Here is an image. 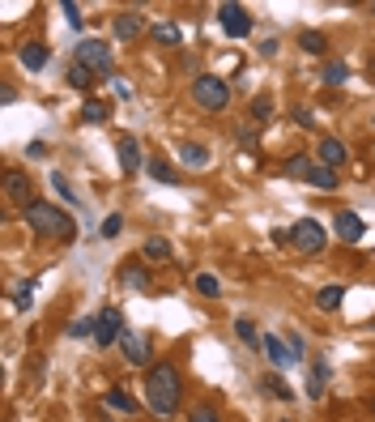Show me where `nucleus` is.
<instances>
[{"mask_svg":"<svg viewBox=\"0 0 375 422\" xmlns=\"http://www.w3.org/2000/svg\"><path fill=\"white\" fill-rule=\"evenodd\" d=\"M179 401H184V376L175 363H154L145 371V406L154 410V418L171 422L179 414Z\"/></svg>","mask_w":375,"mask_h":422,"instance_id":"f257e3e1","label":"nucleus"},{"mask_svg":"<svg viewBox=\"0 0 375 422\" xmlns=\"http://www.w3.org/2000/svg\"><path fill=\"white\" fill-rule=\"evenodd\" d=\"M21 222L30 226V235H43V239H73L77 235V222L64 213V209H56V205H47V201H34V205H26L21 209Z\"/></svg>","mask_w":375,"mask_h":422,"instance_id":"f03ea898","label":"nucleus"},{"mask_svg":"<svg viewBox=\"0 0 375 422\" xmlns=\"http://www.w3.org/2000/svg\"><path fill=\"white\" fill-rule=\"evenodd\" d=\"M192 98H196L201 111H226L231 107V85L222 77H213V73H201L192 81Z\"/></svg>","mask_w":375,"mask_h":422,"instance_id":"7ed1b4c3","label":"nucleus"},{"mask_svg":"<svg viewBox=\"0 0 375 422\" xmlns=\"http://www.w3.org/2000/svg\"><path fill=\"white\" fill-rule=\"evenodd\" d=\"M73 60H81L94 77H111L115 73V56H111V47L102 38H81L77 51H73Z\"/></svg>","mask_w":375,"mask_h":422,"instance_id":"20e7f679","label":"nucleus"},{"mask_svg":"<svg viewBox=\"0 0 375 422\" xmlns=\"http://www.w3.org/2000/svg\"><path fill=\"white\" fill-rule=\"evenodd\" d=\"M290 243H295L303 256H320V252L329 248V235H324V226H320L316 218H299V222L290 226Z\"/></svg>","mask_w":375,"mask_h":422,"instance_id":"39448f33","label":"nucleus"},{"mask_svg":"<svg viewBox=\"0 0 375 422\" xmlns=\"http://www.w3.org/2000/svg\"><path fill=\"white\" fill-rule=\"evenodd\" d=\"M218 21H222V30L231 34V38H248L252 34V13L243 9V4H218Z\"/></svg>","mask_w":375,"mask_h":422,"instance_id":"423d86ee","label":"nucleus"},{"mask_svg":"<svg viewBox=\"0 0 375 422\" xmlns=\"http://www.w3.org/2000/svg\"><path fill=\"white\" fill-rule=\"evenodd\" d=\"M4 196L13 201V205H34V184H30V175L26 171H17V167H9L4 171Z\"/></svg>","mask_w":375,"mask_h":422,"instance_id":"0eeeda50","label":"nucleus"},{"mask_svg":"<svg viewBox=\"0 0 375 422\" xmlns=\"http://www.w3.org/2000/svg\"><path fill=\"white\" fill-rule=\"evenodd\" d=\"M120 337H124V316H120L115 307H107V312L98 316V325H94V346L107 350V346L120 342Z\"/></svg>","mask_w":375,"mask_h":422,"instance_id":"6e6552de","label":"nucleus"},{"mask_svg":"<svg viewBox=\"0 0 375 422\" xmlns=\"http://www.w3.org/2000/svg\"><path fill=\"white\" fill-rule=\"evenodd\" d=\"M111 30H115V38H120V43H132V38H141V34H145V17H141L137 9H120V13L111 17Z\"/></svg>","mask_w":375,"mask_h":422,"instance_id":"1a4fd4ad","label":"nucleus"},{"mask_svg":"<svg viewBox=\"0 0 375 422\" xmlns=\"http://www.w3.org/2000/svg\"><path fill=\"white\" fill-rule=\"evenodd\" d=\"M333 231H337V239H342V243H359V239L367 235V222H363L354 209H337V218H333Z\"/></svg>","mask_w":375,"mask_h":422,"instance_id":"9d476101","label":"nucleus"},{"mask_svg":"<svg viewBox=\"0 0 375 422\" xmlns=\"http://www.w3.org/2000/svg\"><path fill=\"white\" fill-rule=\"evenodd\" d=\"M260 346H265V354H269V363H273L278 371H290V367L299 363V359H295V350H290L278 333H265V337H260Z\"/></svg>","mask_w":375,"mask_h":422,"instance_id":"9b49d317","label":"nucleus"},{"mask_svg":"<svg viewBox=\"0 0 375 422\" xmlns=\"http://www.w3.org/2000/svg\"><path fill=\"white\" fill-rule=\"evenodd\" d=\"M329 380H333V367H329V359H312V367H307V397L312 401H320L324 393H329Z\"/></svg>","mask_w":375,"mask_h":422,"instance_id":"f8f14e48","label":"nucleus"},{"mask_svg":"<svg viewBox=\"0 0 375 422\" xmlns=\"http://www.w3.org/2000/svg\"><path fill=\"white\" fill-rule=\"evenodd\" d=\"M120 350H124V359H128L132 367H149V342H145L141 333L124 329V337H120Z\"/></svg>","mask_w":375,"mask_h":422,"instance_id":"ddd939ff","label":"nucleus"},{"mask_svg":"<svg viewBox=\"0 0 375 422\" xmlns=\"http://www.w3.org/2000/svg\"><path fill=\"white\" fill-rule=\"evenodd\" d=\"M316 158H320V167H329V171H337L350 154H346V141H337V137H320V145H316Z\"/></svg>","mask_w":375,"mask_h":422,"instance_id":"4468645a","label":"nucleus"},{"mask_svg":"<svg viewBox=\"0 0 375 422\" xmlns=\"http://www.w3.org/2000/svg\"><path fill=\"white\" fill-rule=\"evenodd\" d=\"M115 154H120V171L124 175H137L141 171V141L137 137H120L115 141Z\"/></svg>","mask_w":375,"mask_h":422,"instance_id":"2eb2a0df","label":"nucleus"},{"mask_svg":"<svg viewBox=\"0 0 375 422\" xmlns=\"http://www.w3.org/2000/svg\"><path fill=\"white\" fill-rule=\"evenodd\" d=\"M102 401H107V410H115V414H128V418H137V414H141V401H137V397H128L124 389H107V393H102Z\"/></svg>","mask_w":375,"mask_h":422,"instance_id":"dca6fc26","label":"nucleus"},{"mask_svg":"<svg viewBox=\"0 0 375 422\" xmlns=\"http://www.w3.org/2000/svg\"><path fill=\"white\" fill-rule=\"evenodd\" d=\"M17 60H21L26 73H43V68H47V43H26V47L17 51Z\"/></svg>","mask_w":375,"mask_h":422,"instance_id":"f3484780","label":"nucleus"},{"mask_svg":"<svg viewBox=\"0 0 375 422\" xmlns=\"http://www.w3.org/2000/svg\"><path fill=\"white\" fill-rule=\"evenodd\" d=\"M64 81H68L73 90H81V94H90L98 77H94V73H90V68H85L81 60H68V68H64Z\"/></svg>","mask_w":375,"mask_h":422,"instance_id":"a211bd4d","label":"nucleus"},{"mask_svg":"<svg viewBox=\"0 0 375 422\" xmlns=\"http://www.w3.org/2000/svg\"><path fill=\"white\" fill-rule=\"evenodd\" d=\"M179 162H184L188 171H205L213 158H209V149H205V145H196V141H184V145H179Z\"/></svg>","mask_w":375,"mask_h":422,"instance_id":"6ab92c4d","label":"nucleus"},{"mask_svg":"<svg viewBox=\"0 0 375 422\" xmlns=\"http://www.w3.org/2000/svg\"><path fill=\"white\" fill-rule=\"evenodd\" d=\"M260 393H265V397H273V401H295V397H299V393H295L278 371H273V376H269V371L260 376Z\"/></svg>","mask_w":375,"mask_h":422,"instance_id":"aec40b11","label":"nucleus"},{"mask_svg":"<svg viewBox=\"0 0 375 422\" xmlns=\"http://www.w3.org/2000/svg\"><path fill=\"white\" fill-rule=\"evenodd\" d=\"M120 278H124V286H128V290H137V295H149V286H154V282H149V269H145V265H132V260L124 265V273H120Z\"/></svg>","mask_w":375,"mask_h":422,"instance_id":"412c9836","label":"nucleus"},{"mask_svg":"<svg viewBox=\"0 0 375 422\" xmlns=\"http://www.w3.org/2000/svg\"><path fill=\"white\" fill-rule=\"evenodd\" d=\"M342 303H346V286H342V282H333V286H320V290H316V307H320V312H337Z\"/></svg>","mask_w":375,"mask_h":422,"instance_id":"4be33fe9","label":"nucleus"},{"mask_svg":"<svg viewBox=\"0 0 375 422\" xmlns=\"http://www.w3.org/2000/svg\"><path fill=\"white\" fill-rule=\"evenodd\" d=\"M299 51H307V56H329V38L320 34V30H299Z\"/></svg>","mask_w":375,"mask_h":422,"instance_id":"5701e85b","label":"nucleus"},{"mask_svg":"<svg viewBox=\"0 0 375 422\" xmlns=\"http://www.w3.org/2000/svg\"><path fill=\"white\" fill-rule=\"evenodd\" d=\"M141 256H145L149 265H162V260H171V243H167L162 235H149L145 248H141Z\"/></svg>","mask_w":375,"mask_h":422,"instance_id":"b1692460","label":"nucleus"},{"mask_svg":"<svg viewBox=\"0 0 375 422\" xmlns=\"http://www.w3.org/2000/svg\"><path fill=\"white\" fill-rule=\"evenodd\" d=\"M346 77H350V64L346 60H324V68H320V81L324 85H346Z\"/></svg>","mask_w":375,"mask_h":422,"instance_id":"393cba45","label":"nucleus"},{"mask_svg":"<svg viewBox=\"0 0 375 422\" xmlns=\"http://www.w3.org/2000/svg\"><path fill=\"white\" fill-rule=\"evenodd\" d=\"M107 115H111V107L102 98H85L81 102V124H107Z\"/></svg>","mask_w":375,"mask_h":422,"instance_id":"a878e982","label":"nucleus"},{"mask_svg":"<svg viewBox=\"0 0 375 422\" xmlns=\"http://www.w3.org/2000/svg\"><path fill=\"white\" fill-rule=\"evenodd\" d=\"M269 120H273V94H256V98H252V124L265 128Z\"/></svg>","mask_w":375,"mask_h":422,"instance_id":"bb28decb","label":"nucleus"},{"mask_svg":"<svg viewBox=\"0 0 375 422\" xmlns=\"http://www.w3.org/2000/svg\"><path fill=\"white\" fill-rule=\"evenodd\" d=\"M312 167H316V162H312V158H303V154H290V158L282 162V171H286L290 179H307V175H312Z\"/></svg>","mask_w":375,"mask_h":422,"instance_id":"cd10ccee","label":"nucleus"},{"mask_svg":"<svg viewBox=\"0 0 375 422\" xmlns=\"http://www.w3.org/2000/svg\"><path fill=\"white\" fill-rule=\"evenodd\" d=\"M307 184H312V188H320V192H333V188H337V171H329V167H320V162H316V167H312V175H307Z\"/></svg>","mask_w":375,"mask_h":422,"instance_id":"c85d7f7f","label":"nucleus"},{"mask_svg":"<svg viewBox=\"0 0 375 422\" xmlns=\"http://www.w3.org/2000/svg\"><path fill=\"white\" fill-rule=\"evenodd\" d=\"M149 175H154L158 184H179V171H175L167 158H154V162H149Z\"/></svg>","mask_w":375,"mask_h":422,"instance_id":"c756f323","label":"nucleus"},{"mask_svg":"<svg viewBox=\"0 0 375 422\" xmlns=\"http://www.w3.org/2000/svg\"><path fill=\"white\" fill-rule=\"evenodd\" d=\"M34 290H38V282H34V278H30V282H17L13 307H17V312H30V303H34Z\"/></svg>","mask_w":375,"mask_h":422,"instance_id":"7c9ffc66","label":"nucleus"},{"mask_svg":"<svg viewBox=\"0 0 375 422\" xmlns=\"http://www.w3.org/2000/svg\"><path fill=\"white\" fill-rule=\"evenodd\" d=\"M149 34H154V43H162V47H175V43H179V26H171V21H158Z\"/></svg>","mask_w":375,"mask_h":422,"instance_id":"2f4dec72","label":"nucleus"},{"mask_svg":"<svg viewBox=\"0 0 375 422\" xmlns=\"http://www.w3.org/2000/svg\"><path fill=\"white\" fill-rule=\"evenodd\" d=\"M94 325H98V316H81V320H73V325H68V337H73V342L94 337Z\"/></svg>","mask_w":375,"mask_h":422,"instance_id":"473e14b6","label":"nucleus"},{"mask_svg":"<svg viewBox=\"0 0 375 422\" xmlns=\"http://www.w3.org/2000/svg\"><path fill=\"white\" fill-rule=\"evenodd\" d=\"M196 290H201L205 299H218V295H222V282H218L213 273H196Z\"/></svg>","mask_w":375,"mask_h":422,"instance_id":"72a5a7b5","label":"nucleus"},{"mask_svg":"<svg viewBox=\"0 0 375 422\" xmlns=\"http://www.w3.org/2000/svg\"><path fill=\"white\" fill-rule=\"evenodd\" d=\"M235 333H239V342H243V346H256V342H260L256 320H248V316H243V320H235Z\"/></svg>","mask_w":375,"mask_h":422,"instance_id":"f704fd0d","label":"nucleus"},{"mask_svg":"<svg viewBox=\"0 0 375 422\" xmlns=\"http://www.w3.org/2000/svg\"><path fill=\"white\" fill-rule=\"evenodd\" d=\"M239 145H243L248 154H260V141H256V124H243V128H239Z\"/></svg>","mask_w":375,"mask_h":422,"instance_id":"c9c22d12","label":"nucleus"},{"mask_svg":"<svg viewBox=\"0 0 375 422\" xmlns=\"http://www.w3.org/2000/svg\"><path fill=\"white\" fill-rule=\"evenodd\" d=\"M188 422H222V414H218L213 406H192V410H188Z\"/></svg>","mask_w":375,"mask_h":422,"instance_id":"e433bc0d","label":"nucleus"},{"mask_svg":"<svg viewBox=\"0 0 375 422\" xmlns=\"http://www.w3.org/2000/svg\"><path fill=\"white\" fill-rule=\"evenodd\" d=\"M51 188H56V192H60V196H64V201H68V205H77V192H73V188H68V179H64V175H60V171H51Z\"/></svg>","mask_w":375,"mask_h":422,"instance_id":"4c0bfd02","label":"nucleus"},{"mask_svg":"<svg viewBox=\"0 0 375 422\" xmlns=\"http://www.w3.org/2000/svg\"><path fill=\"white\" fill-rule=\"evenodd\" d=\"M124 231V213H107V222H102V239H115Z\"/></svg>","mask_w":375,"mask_h":422,"instance_id":"58836bf2","label":"nucleus"},{"mask_svg":"<svg viewBox=\"0 0 375 422\" xmlns=\"http://www.w3.org/2000/svg\"><path fill=\"white\" fill-rule=\"evenodd\" d=\"M64 21H68L73 30H81V9H77L73 0H64Z\"/></svg>","mask_w":375,"mask_h":422,"instance_id":"ea45409f","label":"nucleus"},{"mask_svg":"<svg viewBox=\"0 0 375 422\" xmlns=\"http://www.w3.org/2000/svg\"><path fill=\"white\" fill-rule=\"evenodd\" d=\"M111 85H115V98H120V102H128V98H132V81H124V77H111Z\"/></svg>","mask_w":375,"mask_h":422,"instance_id":"a19ab883","label":"nucleus"},{"mask_svg":"<svg viewBox=\"0 0 375 422\" xmlns=\"http://www.w3.org/2000/svg\"><path fill=\"white\" fill-rule=\"evenodd\" d=\"M290 115H295V124H299V128H312V124H316V115H312L307 107H295Z\"/></svg>","mask_w":375,"mask_h":422,"instance_id":"79ce46f5","label":"nucleus"},{"mask_svg":"<svg viewBox=\"0 0 375 422\" xmlns=\"http://www.w3.org/2000/svg\"><path fill=\"white\" fill-rule=\"evenodd\" d=\"M286 346H290V350H295V359L303 363V354H307V346H303V337H299V333H286Z\"/></svg>","mask_w":375,"mask_h":422,"instance_id":"37998d69","label":"nucleus"},{"mask_svg":"<svg viewBox=\"0 0 375 422\" xmlns=\"http://www.w3.org/2000/svg\"><path fill=\"white\" fill-rule=\"evenodd\" d=\"M26 154H30V158H47V141H30Z\"/></svg>","mask_w":375,"mask_h":422,"instance_id":"c03bdc74","label":"nucleus"},{"mask_svg":"<svg viewBox=\"0 0 375 422\" xmlns=\"http://www.w3.org/2000/svg\"><path fill=\"white\" fill-rule=\"evenodd\" d=\"M260 56H278V38H265L260 43Z\"/></svg>","mask_w":375,"mask_h":422,"instance_id":"a18cd8bd","label":"nucleus"},{"mask_svg":"<svg viewBox=\"0 0 375 422\" xmlns=\"http://www.w3.org/2000/svg\"><path fill=\"white\" fill-rule=\"evenodd\" d=\"M367 77H371V81H375V51H371V56H367Z\"/></svg>","mask_w":375,"mask_h":422,"instance_id":"49530a36","label":"nucleus"},{"mask_svg":"<svg viewBox=\"0 0 375 422\" xmlns=\"http://www.w3.org/2000/svg\"><path fill=\"white\" fill-rule=\"evenodd\" d=\"M371 414H375V397H371Z\"/></svg>","mask_w":375,"mask_h":422,"instance_id":"de8ad7c7","label":"nucleus"},{"mask_svg":"<svg viewBox=\"0 0 375 422\" xmlns=\"http://www.w3.org/2000/svg\"><path fill=\"white\" fill-rule=\"evenodd\" d=\"M371 17H375V4H371Z\"/></svg>","mask_w":375,"mask_h":422,"instance_id":"09e8293b","label":"nucleus"},{"mask_svg":"<svg viewBox=\"0 0 375 422\" xmlns=\"http://www.w3.org/2000/svg\"><path fill=\"white\" fill-rule=\"evenodd\" d=\"M282 422H290V418H282Z\"/></svg>","mask_w":375,"mask_h":422,"instance_id":"8fccbe9b","label":"nucleus"},{"mask_svg":"<svg viewBox=\"0 0 375 422\" xmlns=\"http://www.w3.org/2000/svg\"><path fill=\"white\" fill-rule=\"evenodd\" d=\"M371 154H375V149H371Z\"/></svg>","mask_w":375,"mask_h":422,"instance_id":"3c124183","label":"nucleus"}]
</instances>
